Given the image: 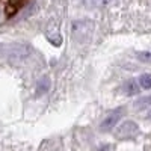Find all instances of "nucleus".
<instances>
[{
    "instance_id": "1",
    "label": "nucleus",
    "mask_w": 151,
    "mask_h": 151,
    "mask_svg": "<svg viewBox=\"0 0 151 151\" xmlns=\"http://www.w3.org/2000/svg\"><path fill=\"white\" fill-rule=\"evenodd\" d=\"M122 113H124V110H122L121 107L116 109V110H113V112H110L109 115L103 119L101 125H100V130H101V132H109V130H112V129L118 124V121L121 119Z\"/></svg>"
},
{
    "instance_id": "2",
    "label": "nucleus",
    "mask_w": 151,
    "mask_h": 151,
    "mask_svg": "<svg viewBox=\"0 0 151 151\" xmlns=\"http://www.w3.org/2000/svg\"><path fill=\"white\" fill-rule=\"evenodd\" d=\"M137 132H139V127L133 121H125L124 124H121L118 127L116 137H119V139H127V137H133Z\"/></svg>"
},
{
    "instance_id": "3",
    "label": "nucleus",
    "mask_w": 151,
    "mask_h": 151,
    "mask_svg": "<svg viewBox=\"0 0 151 151\" xmlns=\"http://www.w3.org/2000/svg\"><path fill=\"white\" fill-rule=\"evenodd\" d=\"M26 3H27V0H6V6H5L6 17L12 18Z\"/></svg>"
},
{
    "instance_id": "4",
    "label": "nucleus",
    "mask_w": 151,
    "mask_h": 151,
    "mask_svg": "<svg viewBox=\"0 0 151 151\" xmlns=\"http://www.w3.org/2000/svg\"><path fill=\"white\" fill-rule=\"evenodd\" d=\"M124 92L127 95H136L139 94V80H130L124 85Z\"/></svg>"
},
{
    "instance_id": "5",
    "label": "nucleus",
    "mask_w": 151,
    "mask_h": 151,
    "mask_svg": "<svg viewBox=\"0 0 151 151\" xmlns=\"http://www.w3.org/2000/svg\"><path fill=\"white\" fill-rule=\"evenodd\" d=\"M115 0H86V5L91 8H104L110 3H113Z\"/></svg>"
},
{
    "instance_id": "6",
    "label": "nucleus",
    "mask_w": 151,
    "mask_h": 151,
    "mask_svg": "<svg viewBox=\"0 0 151 151\" xmlns=\"http://www.w3.org/2000/svg\"><path fill=\"white\" fill-rule=\"evenodd\" d=\"M150 106H151V95H147L144 98H139L134 103V107H137V109H145V107H150Z\"/></svg>"
},
{
    "instance_id": "7",
    "label": "nucleus",
    "mask_w": 151,
    "mask_h": 151,
    "mask_svg": "<svg viewBox=\"0 0 151 151\" xmlns=\"http://www.w3.org/2000/svg\"><path fill=\"white\" fill-rule=\"evenodd\" d=\"M139 85L144 89H151V74H142L139 77Z\"/></svg>"
},
{
    "instance_id": "8",
    "label": "nucleus",
    "mask_w": 151,
    "mask_h": 151,
    "mask_svg": "<svg viewBox=\"0 0 151 151\" xmlns=\"http://www.w3.org/2000/svg\"><path fill=\"white\" fill-rule=\"evenodd\" d=\"M147 118H148V119H151V110L148 112V116H147Z\"/></svg>"
}]
</instances>
